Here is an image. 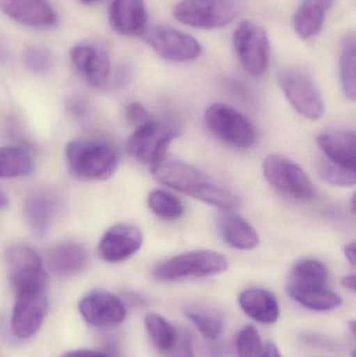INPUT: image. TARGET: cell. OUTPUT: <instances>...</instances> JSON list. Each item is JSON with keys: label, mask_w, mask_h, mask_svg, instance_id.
<instances>
[{"label": "cell", "mask_w": 356, "mask_h": 357, "mask_svg": "<svg viewBox=\"0 0 356 357\" xmlns=\"http://www.w3.org/2000/svg\"><path fill=\"white\" fill-rule=\"evenodd\" d=\"M150 169L154 177L165 186L209 205L223 210H234L240 206L235 193L190 163L164 158Z\"/></svg>", "instance_id": "6da1fadb"}, {"label": "cell", "mask_w": 356, "mask_h": 357, "mask_svg": "<svg viewBox=\"0 0 356 357\" xmlns=\"http://www.w3.org/2000/svg\"><path fill=\"white\" fill-rule=\"evenodd\" d=\"M65 159L73 177L84 181H104L116 172L119 154L109 142L77 139L67 144Z\"/></svg>", "instance_id": "7a4b0ae2"}, {"label": "cell", "mask_w": 356, "mask_h": 357, "mask_svg": "<svg viewBox=\"0 0 356 357\" xmlns=\"http://www.w3.org/2000/svg\"><path fill=\"white\" fill-rule=\"evenodd\" d=\"M228 268V260L219 252L199 250L171 257L158 264L153 275L159 280L175 281L221 274Z\"/></svg>", "instance_id": "3957f363"}, {"label": "cell", "mask_w": 356, "mask_h": 357, "mask_svg": "<svg viewBox=\"0 0 356 357\" xmlns=\"http://www.w3.org/2000/svg\"><path fill=\"white\" fill-rule=\"evenodd\" d=\"M179 130L165 123L148 119L138 126L127 142V153L136 160L150 167L165 158V153Z\"/></svg>", "instance_id": "277c9868"}, {"label": "cell", "mask_w": 356, "mask_h": 357, "mask_svg": "<svg viewBox=\"0 0 356 357\" xmlns=\"http://www.w3.org/2000/svg\"><path fill=\"white\" fill-rule=\"evenodd\" d=\"M204 121L213 135L234 148H250L256 140L250 121L228 105H211L205 112Z\"/></svg>", "instance_id": "5b68a950"}, {"label": "cell", "mask_w": 356, "mask_h": 357, "mask_svg": "<svg viewBox=\"0 0 356 357\" xmlns=\"http://www.w3.org/2000/svg\"><path fill=\"white\" fill-rule=\"evenodd\" d=\"M263 171L270 185L291 199L309 202L315 197V188L307 174L286 157L270 155L263 161Z\"/></svg>", "instance_id": "8992f818"}, {"label": "cell", "mask_w": 356, "mask_h": 357, "mask_svg": "<svg viewBox=\"0 0 356 357\" xmlns=\"http://www.w3.org/2000/svg\"><path fill=\"white\" fill-rule=\"evenodd\" d=\"M238 10L232 0H182L173 8V16L196 29H215L232 22Z\"/></svg>", "instance_id": "52a82bcc"}, {"label": "cell", "mask_w": 356, "mask_h": 357, "mask_svg": "<svg viewBox=\"0 0 356 357\" xmlns=\"http://www.w3.org/2000/svg\"><path fill=\"white\" fill-rule=\"evenodd\" d=\"M48 285H36L16 291L12 331L20 339L33 337L41 328L48 310Z\"/></svg>", "instance_id": "ba28073f"}, {"label": "cell", "mask_w": 356, "mask_h": 357, "mask_svg": "<svg viewBox=\"0 0 356 357\" xmlns=\"http://www.w3.org/2000/svg\"><path fill=\"white\" fill-rule=\"evenodd\" d=\"M278 81L288 102L301 115L309 119L323 116L325 107L321 92L307 73L284 68L278 73Z\"/></svg>", "instance_id": "9c48e42d"}, {"label": "cell", "mask_w": 356, "mask_h": 357, "mask_svg": "<svg viewBox=\"0 0 356 357\" xmlns=\"http://www.w3.org/2000/svg\"><path fill=\"white\" fill-rule=\"evenodd\" d=\"M234 47L247 73L261 77L270 62V40L267 31L258 24L245 21L233 36Z\"/></svg>", "instance_id": "30bf717a"}, {"label": "cell", "mask_w": 356, "mask_h": 357, "mask_svg": "<svg viewBox=\"0 0 356 357\" xmlns=\"http://www.w3.org/2000/svg\"><path fill=\"white\" fill-rule=\"evenodd\" d=\"M142 36L159 56L171 62H189L199 58L203 52L198 40L173 27H150Z\"/></svg>", "instance_id": "8fae6325"}, {"label": "cell", "mask_w": 356, "mask_h": 357, "mask_svg": "<svg viewBox=\"0 0 356 357\" xmlns=\"http://www.w3.org/2000/svg\"><path fill=\"white\" fill-rule=\"evenodd\" d=\"M6 262L15 291L36 285H48V275L41 257L29 245H15L8 248Z\"/></svg>", "instance_id": "7c38bea8"}, {"label": "cell", "mask_w": 356, "mask_h": 357, "mask_svg": "<svg viewBox=\"0 0 356 357\" xmlns=\"http://www.w3.org/2000/svg\"><path fill=\"white\" fill-rule=\"evenodd\" d=\"M144 243V235L138 227L117 224L105 232L98 243L100 259L108 264H119L137 253Z\"/></svg>", "instance_id": "4fadbf2b"}, {"label": "cell", "mask_w": 356, "mask_h": 357, "mask_svg": "<svg viewBox=\"0 0 356 357\" xmlns=\"http://www.w3.org/2000/svg\"><path fill=\"white\" fill-rule=\"evenodd\" d=\"M79 310L88 324L94 327L119 325L127 317L125 304L106 291H93L79 301Z\"/></svg>", "instance_id": "5bb4252c"}, {"label": "cell", "mask_w": 356, "mask_h": 357, "mask_svg": "<svg viewBox=\"0 0 356 357\" xmlns=\"http://www.w3.org/2000/svg\"><path fill=\"white\" fill-rule=\"evenodd\" d=\"M71 62L79 75L92 87L106 85L111 75V61L104 47L81 43L70 52Z\"/></svg>", "instance_id": "9a60e30c"}, {"label": "cell", "mask_w": 356, "mask_h": 357, "mask_svg": "<svg viewBox=\"0 0 356 357\" xmlns=\"http://www.w3.org/2000/svg\"><path fill=\"white\" fill-rule=\"evenodd\" d=\"M61 209L58 195L50 191H39L27 197L23 214L29 230L36 236H45L54 226Z\"/></svg>", "instance_id": "2e32d148"}, {"label": "cell", "mask_w": 356, "mask_h": 357, "mask_svg": "<svg viewBox=\"0 0 356 357\" xmlns=\"http://www.w3.org/2000/svg\"><path fill=\"white\" fill-rule=\"evenodd\" d=\"M0 10L20 24L47 29L56 23V14L47 0H0Z\"/></svg>", "instance_id": "e0dca14e"}, {"label": "cell", "mask_w": 356, "mask_h": 357, "mask_svg": "<svg viewBox=\"0 0 356 357\" xmlns=\"http://www.w3.org/2000/svg\"><path fill=\"white\" fill-rule=\"evenodd\" d=\"M89 253L83 245L67 241L56 245L47 255V266L56 278L70 279L86 270L89 264Z\"/></svg>", "instance_id": "ac0fdd59"}, {"label": "cell", "mask_w": 356, "mask_h": 357, "mask_svg": "<svg viewBox=\"0 0 356 357\" xmlns=\"http://www.w3.org/2000/svg\"><path fill=\"white\" fill-rule=\"evenodd\" d=\"M324 158L348 171L356 172V135L349 130H330L317 139Z\"/></svg>", "instance_id": "d6986e66"}, {"label": "cell", "mask_w": 356, "mask_h": 357, "mask_svg": "<svg viewBox=\"0 0 356 357\" xmlns=\"http://www.w3.org/2000/svg\"><path fill=\"white\" fill-rule=\"evenodd\" d=\"M111 26L121 35L133 37L146 29L148 13L144 0H114L109 10Z\"/></svg>", "instance_id": "ffe728a7"}, {"label": "cell", "mask_w": 356, "mask_h": 357, "mask_svg": "<svg viewBox=\"0 0 356 357\" xmlns=\"http://www.w3.org/2000/svg\"><path fill=\"white\" fill-rule=\"evenodd\" d=\"M217 226L224 241L235 249L249 251L258 247L261 243L254 227L242 216L234 213L233 210L222 212L217 220Z\"/></svg>", "instance_id": "44dd1931"}, {"label": "cell", "mask_w": 356, "mask_h": 357, "mask_svg": "<svg viewBox=\"0 0 356 357\" xmlns=\"http://www.w3.org/2000/svg\"><path fill=\"white\" fill-rule=\"evenodd\" d=\"M238 303L247 316L261 324H274L279 319L277 299L265 289H246L238 297Z\"/></svg>", "instance_id": "7402d4cb"}, {"label": "cell", "mask_w": 356, "mask_h": 357, "mask_svg": "<svg viewBox=\"0 0 356 357\" xmlns=\"http://www.w3.org/2000/svg\"><path fill=\"white\" fill-rule=\"evenodd\" d=\"M334 0H304L294 16V27L302 39L316 37L323 29Z\"/></svg>", "instance_id": "603a6c76"}, {"label": "cell", "mask_w": 356, "mask_h": 357, "mask_svg": "<svg viewBox=\"0 0 356 357\" xmlns=\"http://www.w3.org/2000/svg\"><path fill=\"white\" fill-rule=\"evenodd\" d=\"M330 272L320 260L305 258L299 260L290 273L286 287L290 289H323L327 287Z\"/></svg>", "instance_id": "cb8c5ba5"}, {"label": "cell", "mask_w": 356, "mask_h": 357, "mask_svg": "<svg viewBox=\"0 0 356 357\" xmlns=\"http://www.w3.org/2000/svg\"><path fill=\"white\" fill-rule=\"evenodd\" d=\"M286 293L297 303L314 312H328L342 305V298L330 291L323 289H288Z\"/></svg>", "instance_id": "d4e9b609"}, {"label": "cell", "mask_w": 356, "mask_h": 357, "mask_svg": "<svg viewBox=\"0 0 356 357\" xmlns=\"http://www.w3.org/2000/svg\"><path fill=\"white\" fill-rule=\"evenodd\" d=\"M33 171V159L24 149L19 146L0 148V178L25 177Z\"/></svg>", "instance_id": "484cf974"}, {"label": "cell", "mask_w": 356, "mask_h": 357, "mask_svg": "<svg viewBox=\"0 0 356 357\" xmlns=\"http://www.w3.org/2000/svg\"><path fill=\"white\" fill-rule=\"evenodd\" d=\"M148 204L150 209L159 218L165 220H175L184 213V205L181 199L164 189H155L148 195Z\"/></svg>", "instance_id": "4316f807"}, {"label": "cell", "mask_w": 356, "mask_h": 357, "mask_svg": "<svg viewBox=\"0 0 356 357\" xmlns=\"http://www.w3.org/2000/svg\"><path fill=\"white\" fill-rule=\"evenodd\" d=\"M146 331L157 349L162 352H169L173 349L177 341L173 327L158 314H146L144 319Z\"/></svg>", "instance_id": "83f0119b"}, {"label": "cell", "mask_w": 356, "mask_h": 357, "mask_svg": "<svg viewBox=\"0 0 356 357\" xmlns=\"http://www.w3.org/2000/svg\"><path fill=\"white\" fill-rule=\"evenodd\" d=\"M356 46L355 33L347 37L343 46L340 61L341 82L347 98L355 100L356 98Z\"/></svg>", "instance_id": "f1b7e54d"}, {"label": "cell", "mask_w": 356, "mask_h": 357, "mask_svg": "<svg viewBox=\"0 0 356 357\" xmlns=\"http://www.w3.org/2000/svg\"><path fill=\"white\" fill-rule=\"evenodd\" d=\"M185 316L205 339L215 341L223 331V320L217 312L201 308H187Z\"/></svg>", "instance_id": "f546056e"}, {"label": "cell", "mask_w": 356, "mask_h": 357, "mask_svg": "<svg viewBox=\"0 0 356 357\" xmlns=\"http://www.w3.org/2000/svg\"><path fill=\"white\" fill-rule=\"evenodd\" d=\"M318 173L324 181L334 186L350 187L356 182V172L343 169L325 158L318 163Z\"/></svg>", "instance_id": "4dcf8cb0"}, {"label": "cell", "mask_w": 356, "mask_h": 357, "mask_svg": "<svg viewBox=\"0 0 356 357\" xmlns=\"http://www.w3.org/2000/svg\"><path fill=\"white\" fill-rule=\"evenodd\" d=\"M23 62L26 68L36 75H46L52 70L54 64L52 52L42 46H29L25 48Z\"/></svg>", "instance_id": "1f68e13d"}, {"label": "cell", "mask_w": 356, "mask_h": 357, "mask_svg": "<svg viewBox=\"0 0 356 357\" xmlns=\"http://www.w3.org/2000/svg\"><path fill=\"white\" fill-rule=\"evenodd\" d=\"M238 357H261L263 346L256 328L248 325L238 333L235 341Z\"/></svg>", "instance_id": "d6a6232c"}, {"label": "cell", "mask_w": 356, "mask_h": 357, "mask_svg": "<svg viewBox=\"0 0 356 357\" xmlns=\"http://www.w3.org/2000/svg\"><path fill=\"white\" fill-rule=\"evenodd\" d=\"M125 117L130 123L137 126H140L150 119L148 111L139 102H131L127 105V109H125Z\"/></svg>", "instance_id": "836d02e7"}, {"label": "cell", "mask_w": 356, "mask_h": 357, "mask_svg": "<svg viewBox=\"0 0 356 357\" xmlns=\"http://www.w3.org/2000/svg\"><path fill=\"white\" fill-rule=\"evenodd\" d=\"M173 349V356L171 357H194L192 339L187 333H183L176 341Z\"/></svg>", "instance_id": "e575fe53"}, {"label": "cell", "mask_w": 356, "mask_h": 357, "mask_svg": "<svg viewBox=\"0 0 356 357\" xmlns=\"http://www.w3.org/2000/svg\"><path fill=\"white\" fill-rule=\"evenodd\" d=\"M62 357H109L102 352L93 351V350H75L67 352Z\"/></svg>", "instance_id": "d590c367"}, {"label": "cell", "mask_w": 356, "mask_h": 357, "mask_svg": "<svg viewBox=\"0 0 356 357\" xmlns=\"http://www.w3.org/2000/svg\"><path fill=\"white\" fill-rule=\"evenodd\" d=\"M131 68L127 65L121 66L119 70L117 71L116 77H115L117 85H125L131 77Z\"/></svg>", "instance_id": "8d00e7d4"}, {"label": "cell", "mask_w": 356, "mask_h": 357, "mask_svg": "<svg viewBox=\"0 0 356 357\" xmlns=\"http://www.w3.org/2000/svg\"><path fill=\"white\" fill-rule=\"evenodd\" d=\"M345 257L348 260L349 264L353 266H355L356 264V247L355 241L348 243L344 249Z\"/></svg>", "instance_id": "74e56055"}, {"label": "cell", "mask_w": 356, "mask_h": 357, "mask_svg": "<svg viewBox=\"0 0 356 357\" xmlns=\"http://www.w3.org/2000/svg\"><path fill=\"white\" fill-rule=\"evenodd\" d=\"M261 357H281L279 350L274 343H268L263 348Z\"/></svg>", "instance_id": "f35d334b"}, {"label": "cell", "mask_w": 356, "mask_h": 357, "mask_svg": "<svg viewBox=\"0 0 356 357\" xmlns=\"http://www.w3.org/2000/svg\"><path fill=\"white\" fill-rule=\"evenodd\" d=\"M10 50H8L6 42L2 40L1 36H0V63L8 62V61L10 60Z\"/></svg>", "instance_id": "ab89813d"}, {"label": "cell", "mask_w": 356, "mask_h": 357, "mask_svg": "<svg viewBox=\"0 0 356 357\" xmlns=\"http://www.w3.org/2000/svg\"><path fill=\"white\" fill-rule=\"evenodd\" d=\"M355 275H346V276L343 277L342 285L345 289L353 291V293H355Z\"/></svg>", "instance_id": "60d3db41"}, {"label": "cell", "mask_w": 356, "mask_h": 357, "mask_svg": "<svg viewBox=\"0 0 356 357\" xmlns=\"http://www.w3.org/2000/svg\"><path fill=\"white\" fill-rule=\"evenodd\" d=\"M8 204H10V202H8V197H6V192L0 188V210L8 207Z\"/></svg>", "instance_id": "b9f144b4"}, {"label": "cell", "mask_w": 356, "mask_h": 357, "mask_svg": "<svg viewBox=\"0 0 356 357\" xmlns=\"http://www.w3.org/2000/svg\"><path fill=\"white\" fill-rule=\"evenodd\" d=\"M84 3H92V2L100 1V0H81Z\"/></svg>", "instance_id": "7bdbcfd3"}, {"label": "cell", "mask_w": 356, "mask_h": 357, "mask_svg": "<svg viewBox=\"0 0 356 357\" xmlns=\"http://www.w3.org/2000/svg\"><path fill=\"white\" fill-rule=\"evenodd\" d=\"M351 205H353V213H355V197H353V202H351Z\"/></svg>", "instance_id": "ee69618b"}]
</instances>
